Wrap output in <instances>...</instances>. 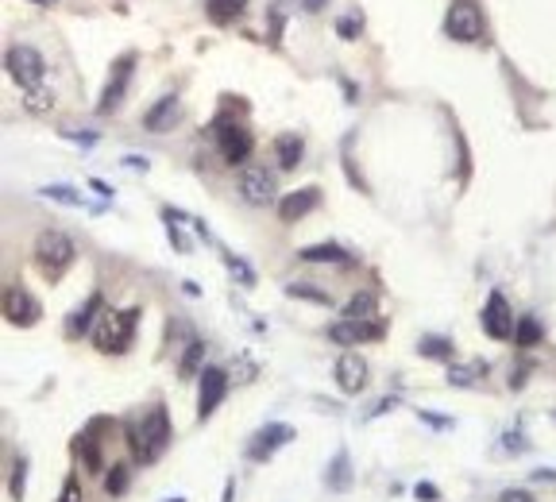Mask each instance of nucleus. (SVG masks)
I'll return each instance as SVG.
<instances>
[{
    "mask_svg": "<svg viewBox=\"0 0 556 502\" xmlns=\"http://www.w3.org/2000/svg\"><path fill=\"white\" fill-rule=\"evenodd\" d=\"M124 436L136 463H154L166 453V445H171V414H166V406L154 402L144 418H132L124 425Z\"/></svg>",
    "mask_w": 556,
    "mask_h": 502,
    "instance_id": "obj_1",
    "label": "nucleus"
},
{
    "mask_svg": "<svg viewBox=\"0 0 556 502\" xmlns=\"http://www.w3.org/2000/svg\"><path fill=\"white\" fill-rule=\"evenodd\" d=\"M136 325H139V309H101V317H97L93 332H89V340H93L97 352L120 356V352L132 348Z\"/></svg>",
    "mask_w": 556,
    "mask_h": 502,
    "instance_id": "obj_2",
    "label": "nucleus"
},
{
    "mask_svg": "<svg viewBox=\"0 0 556 502\" xmlns=\"http://www.w3.org/2000/svg\"><path fill=\"white\" fill-rule=\"evenodd\" d=\"M74 263V240L58 228H47L43 236L35 240V267L47 282H58Z\"/></svg>",
    "mask_w": 556,
    "mask_h": 502,
    "instance_id": "obj_3",
    "label": "nucleus"
},
{
    "mask_svg": "<svg viewBox=\"0 0 556 502\" xmlns=\"http://www.w3.org/2000/svg\"><path fill=\"white\" fill-rule=\"evenodd\" d=\"M445 35L456 43H475L483 35V12L475 0H452L445 16Z\"/></svg>",
    "mask_w": 556,
    "mask_h": 502,
    "instance_id": "obj_4",
    "label": "nucleus"
},
{
    "mask_svg": "<svg viewBox=\"0 0 556 502\" xmlns=\"http://www.w3.org/2000/svg\"><path fill=\"white\" fill-rule=\"evenodd\" d=\"M4 66H8V74H12V82H20L23 89H39V82H43V74H47L43 55H39L35 47H28V43L8 47Z\"/></svg>",
    "mask_w": 556,
    "mask_h": 502,
    "instance_id": "obj_5",
    "label": "nucleus"
},
{
    "mask_svg": "<svg viewBox=\"0 0 556 502\" xmlns=\"http://www.w3.org/2000/svg\"><path fill=\"white\" fill-rule=\"evenodd\" d=\"M213 136H216V144H221V154H225V163L232 166H240V163H248L252 159V147H255V139L252 132L243 128L240 120H216L213 124Z\"/></svg>",
    "mask_w": 556,
    "mask_h": 502,
    "instance_id": "obj_6",
    "label": "nucleus"
},
{
    "mask_svg": "<svg viewBox=\"0 0 556 502\" xmlns=\"http://www.w3.org/2000/svg\"><path fill=\"white\" fill-rule=\"evenodd\" d=\"M386 337V325L383 321H336V325H329V340L336 344H367V340H383Z\"/></svg>",
    "mask_w": 556,
    "mask_h": 502,
    "instance_id": "obj_7",
    "label": "nucleus"
},
{
    "mask_svg": "<svg viewBox=\"0 0 556 502\" xmlns=\"http://www.w3.org/2000/svg\"><path fill=\"white\" fill-rule=\"evenodd\" d=\"M483 332L495 340H514V313H510V302L502 294H490L487 305H483Z\"/></svg>",
    "mask_w": 556,
    "mask_h": 502,
    "instance_id": "obj_8",
    "label": "nucleus"
},
{
    "mask_svg": "<svg viewBox=\"0 0 556 502\" xmlns=\"http://www.w3.org/2000/svg\"><path fill=\"white\" fill-rule=\"evenodd\" d=\"M290 441H294V425H278V421H270V425H263V429L248 441V460L263 463V460H270V453H275V448L290 445Z\"/></svg>",
    "mask_w": 556,
    "mask_h": 502,
    "instance_id": "obj_9",
    "label": "nucleus"
},
{
    "mask_svg": "<svg viewBox=\"0 0 556 502\" xmlns=\"http://www.w3.org/2000/svg\"><path fill=\"white\" fill-rule=\"evenodd\" d=\"M39 313H43V305H39V298H31V290L23 286H8L4 290V317L12 321V325L28 329L39 321Z\"/></svg>",
    "mask_w": 556,
    "mask_h": 502,
    "instance_id": "obj_10",
    "label": "nucleus"
},
{
    "mask_svg": "<svg viewBox=\"0 0 556 502\" xmlns=\"http://www.w3.org/2000/svg\"><path fill=\"white\" fill-rule=\"evenodd\" d=\"M228 394V375L221 367H201V398H198V418L209 421L213 410L225 402Z\"/></svg>",
    "mask_w": 556,
    "mask_h": 502,
    "instance_id": "obj_11",
    "label": "nucleus"
},
{
    "mask_svg": "<svg viewBox=\"0 0 556 502\" xmlns=\"http://www.w3.org/2000/svg\"><path fill=\"white\" fill-rule=\"evenodd\" d=\"M275 174L263 171V166H248V171L240 174V198L252 201V205H267L275 201Z\"/></svg>",
    "mask_w": 556,
    "mask_h": 502,
    "instance_id": "obj_12",
    "label": "nucleus"
},
{
    "mask_svg": "<svg viewBox=\"0 0 556 502\" xmlns=\"http://www.w3.org/2000/svg\"><path fill=\"white\" fill-rule=\"evenodd\" d=\"M132 66H136V58H132V55L120 58V62H116V66H112V77H109L105 93H101V105H97V112H112L116 105H120L124 89H128V82H132Z\"/></svg>",
    "mask_w": 556,
    "mask_h": 502,
    "instance_id": "obj_13",
    "label": "nucleus"
},
{
    "mask_svg": "<svg viewBox=\"0 0 556 502\" xmlns=\"http://www.w3.org/2000/svg\"><path fill=\"white\" fill-rule=\"evenodd\" d=\"M336 383H340V391L344 394H359L367 386V364H364V356H340L336 359Z\"/></svg>",
    "mask_w": 556,
    "mask_h": 502,
    "instance_id": "obj_14",
    "label": "nucleus"
},
{
    "mask_svg": "<svg viewBox=\"0 0 556 502\" xmlns=\"http://www.w3.org/2000/svg\"><path fill=\"white\" fill-rule=\"evenodd\" d=\"M317 201H321V189L317 186H302V189H294V193H287V198L278 201V216L287 225H294V221H302Z\"/></svg>",
    "mask_w": 556,
    "mask_h": 502,
    "instance_id": "obj_15",
    "label": "nucleus"
},
{
    "mask_svg": "<svg viewBox=\"0 0 556 502\" xmlns=\"http://www.w3.org/2000/svg\"><path fill=\"white\" fill-rule=\"evenodd\" d=\"M97 317H101V294L85 298L82 309H74V317L66 321V332H70V337H89L93 325H97Z\"/></svg>",
    "mask_w": 556,
    "mask_h": 502,
    "instance_id": "obj_16",
    "label": "nucleus"
},
{
    "mask_svg": "<svg viewBox=\"0 0 556 502\" xmlns=\"http://www.w3.org/2000/svg\"><path fill=\"white\" fill-rule=\"evenodd\" d=\"M144 124H147V132H171V128L178 124V97H174V93H166V97L159 101V105L147 109Z\"/></svg>",
    "mask_w": 556,
    "mask_h": 502,
    "instance_id": "obj_17",
    "label": "nucleus"
},
{
    "mask_svg": "<svg viewBox=\"0 0 556 502\" xmlns=\"http://www.w3.org/2000/svg\"><path fill=\"white\" fill-rule=\"evenodd\" d=\"M205 12H209V20L216 28H225V23L240 20L248 12V0H205Z\"/></svg>",
    "mask_w": 556,
    "mask_h": 502,
    "instance_id": "obj_18",
    "label": "nucleus"
},
{
    "mask_svg": "<svg viewBox=\"0 0 556 502\" xmlns=\"http://www.w3.org/2000/svg\"><path fill=\"white\" fill-rule=\"evenodd\" d=\"M302 260L305 263H352L340 243H317V248H302Z\"/></svg>",
    "mask_w": 556,
    "mask_h": 502,
    "instance_id": "obj_19",
    "label": "nucleus"
},
{
    "mask_svg": "<svg viewBox=\"0 0 556 502\" xmlns=\"http://www.w3.org/2000/svg\"><path fill=\"white\" fill-rule=\"evenodd\" d=\"M302 151H305V144L297 136H278L275 139V154H278V166L282 171H294L297 163H302Z\"/></svg>",
    "mask_w": 556,
    "mask_h": 502,
    "instance_id": "obj_20",
    "label": "nucleus"
},
{
    "mask_svg": "<svg viewBox=\"0 0 556 502\" xmlns=\"http://www.w3.org/2000/svg\"><path fill=\"white\" fill-rule=\"evenodd\" d=\"M329 487H332V491H348V487H352V468H348V453H344V448L329 463Z\"/></svg>",
    "mask_w": 556,
    "mask_h": 502,
    "instance_id": "obj_21",
    "label": "nucleus"
},
{
    "mask_svg": "<svg viewBox=\"0 0 556 502\" xmlns=\"http://www.w3.org/2000/svg\"><path fill=\"white\" fill-rule=\"evenodd\" d=\"M344 317H352V321H371V317H375V294H371V290H359L356 298L344 305Z\"/></svg>",
    "mask_w": 556,
    "mask_h": 502,
    "instance_id": "obj_22",
    "label": "nucleus"
},
{
    "mask_svg": "<svg viewBox=\"0 0 556 502\" xmlns=\"http://www.w3.org/2000/svg\"><path fill=\"white\" fill-rule=\"evenodd\" d=\"M421 356H437V359H448L452 356V344L445 340V337H425L421 340V348H418Z\"/></svg>",
    "mask_w": 556,
    "mask_h": 502,
    "instance_id": "obj_23",
    "label": "nucleus"
},
{
    "mask_svg": "<svg viewBox=\"0 0 556 502\" xmlns=\"http://www.w3.org/2000/svg\"><path fill=\"white\" fill-rule=\"evenodd\" d=\"M514 337H518V344H522V348H534V344L541 340V325H537L534 317H525L522 325H518V332H514Z\"/></svg>",
    "mask_w": 556,
    "mask_h": 502,
    "instance_id": "obj_24",
    "label": "nucleus"
},
{
    "mask_svg": "<svg viewBox=\"0 0 556 502\" xmlns=\"http://www.w3.org/2000/svg\"><path fill=\"white\" fill-rule=\"evenodd\" d=\"M23 105H28L31 112H47V109H50V89H28Z\"/></svg>",
    "mask_w": 556,
    "mask_h": 502,
    "instance_id": "obj_25",
    "label": "nucleus"
},
{
    "mask_svg": "<svg viewBox=\"0 0 556 502\" xmlns=\"http://www.w3.org/2000/svg\"><path fill=\"white\" fill-rule=\"evenodd\" d=\"M23 475H28V460H16L12 463V498H23Z\"/></svg>",
    "mask_w": 556,
    "mask_h": 502,
    "instance_id": "obj_26",
    "label": "nucleus"
},
{
    "mask_svg": "<svg viewBox=\"0 0 556 502\" xmlns=\"http://www.w3.org/2000/svg\"><path fill=\"white\" fill-rule=\"evenodd\" d=\"M124 487H128V468H124V463H112V471H109V495H124Z\"/></svg>",
    "mask_w": 556,
    "mask_h": 502,
    "instance_id": "obj_27",
    "label": "nucleus"
},
{
    "mask_svg": "<svg viewBox=\"0 0 556 502\" xmlns=\"http://www.w3.org/2000/svg\"><path fill=\"white\" fill-rule=\"evenodd\" d=\"M201 352H205V344H201V340H193V344H190V352L182 356V375H193V367L201 364Z\"/></svg>",
    "mask_w": 556,
    "mask_h": 502,
    "instance_id": "obj_28",
    "label": "nucleus"
},
{
    "mask_svg": "<svg viewBox=\"0 0 556 502\" xmlns=\"http://www.w3.org/2000/svg\"><path fill=\"white\" fill-rule=\"evenodd\" d=\"M225 260H228V267H232V275H236V278H240V286H252V282H255V275H252V267H243V263L236 260V255H228V251H225Z\"/></svg>",
    "mask_w": 556,
    "mask_h": 502,
    "instance_id": "obj_29",
    "label": "nucleus"
},
{
    "mask_svg": "<svg viewBox=\"0 0 556 502\" xmlns=\"http://www.w3.org/2000/svg\"><path fill=\"white\" fill-rule=\"evenodd\" d=\"M43 193H47V198H55V201H66V205H77V201H82L70 186H43Z\"/></svg>",
    "mask_w": 556,
    "mask_h": 502,
    "instance_id": "obj_30",
    "label": "nucleus"
},
{
    "mask_svg": "<svg viewBox=\"0 0 556 502\" xmlns=\"http://www.w3.org/2000/svg\"><path fill=\"white\" fill-rule=\"evenodd\" d=\"M58 502H82V483H77V475H70L66 487H62V498Z\"/></svg>",
    "mask_w": 556,
    "mask_h": 502,
    "instance_id": "obj_31",
    "label": "nucleus"
},
{
    "mask_svg": "<svg viewBox=\"0 0 556 502\" xmlns=\"http://www.w3.org/2000/svg\"><path fill=\"white\" fill-rule=\"evenodd\" d=\"M336 31H340L344 39H356V31H359V16H348V20H340V23H336Z\"/></svg>",
    "mask_w": 556,
    "mask_h": 502,
    "instance_id": "obj_32",
    "label": "nucleus"
},
{
    "mask_svg": "<svg viewBox=\"0 0 556 502\" xmlns=\"http://www.w3.org/2000/svg\"><path fill=\"white\" fill-rule=\"evenodd\" d=\"M418 498L421 502H437V498H441V491H437L433 483H418Z\"/></svg>",
    "mask_w": 556,
    "mask_h": 502,
    "instance_id": "obj_33",
    "label": "nucleus"
},
{
    "mask_svg": "<svg viewBox=\"0 0 556 502\" xmlns=\"http://www.w3.org/2000/svg\"><path fill=\"white\" fill-rule=\"evenodd\" d=\"M499 502H534V498H529L525 491H507V495H502Z\"/></svg>",
    "mask_w": 556,
    "mask_h": 502,
    "instance_id": "obj_34",
    "label": "nucleus"
},
{
    "mask_svg": "<svg viewBox=\"0 0 556 502\" xmlns=\"http://www.w3.org/2000/svg\"><path fill=\"white\" fill-rule=\"evenodd\" d=\"M325 4H329V0H305V8H309V12H317V8H325Z\"/></svg>",
    "mask_w": 556,
    "mask_h": 502,
    "instance_id": "obj_35",
    "label": "nucleus"
},
{
    "mask_svg": "<svg viewBox=\"0 0 556 502\" xmlns=\"http://www.w3.org/2000/svg\"><path fill=\"white\" fill-rule=\"evenodd\" d=\"M35 4H55V0H35Z\"/></svg>",
    "mask_w": 556,
    "mask_h": 502,
    "instance_id": "obj_36",
    "label": "nucleus"
},
{
    "mask_svg": "<svg viewBox=\"0 0 556 502\" xmlns=\"http://www.w3.org/2000/svg\"><path fill=\"white\" fill-rule=\"evenodd\" d=\"M174 502H182V498H174Z\"/></svg>",
    "mask_w": 556,
    "mask_h": 502,
    "instance_id": "obj_37",
    "label": "nucleus"
}]
</instances>
